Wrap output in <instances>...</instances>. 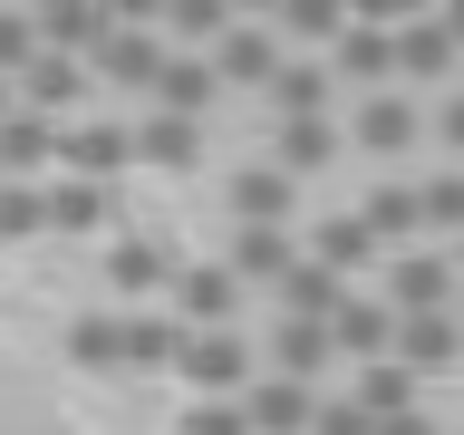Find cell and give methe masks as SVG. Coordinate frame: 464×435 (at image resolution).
I'll use <instances>...</instances> for the list:
<instances>
[{
	"mask_svg": "<svg viewBox=\"0 0 464 435\" xmlns=\"http://www.w3.org/2000/svg\"><path fill=\"white\" fill-rule=\"evenodd\" d=\"M0 184H10V165H0Z\"/></svg>",
	"mask_w": 464,
	"mask_h": 435,
	"instance_id": "60d3db41",
	"label": "cell"
},
{
	"mask_svg": "<svg viewBox=\"0 0 464 435\" xmlns=\"http://www.w3.org/2000/svg\"><path fill=\"white\" fill-rule=\"evenodd\" d=\"M68 165H78L87 184L126 174V165H136V126H68Z\"/></svg>",
	"mask_w": 464,
	"mask_h": 435,
	"instance_id": "44dd1931",
	"label": "cell"
},
{
	"mask_svg": "<svg viewBox=\"0 0 464 435\" xmlns=\"http://www.w3.org/2000/svg\"><path fill=\"white\" fill-rule=\"evenodd\" d=\"M213 68H223V87H261V97H271V87H281V29H261V20H242L223 39V49H213Z\"/></svg>",
	"mask_w": 464,
	"mask_h": 435,
	"instance_id": "52a82bcc",
	"label": "cell"
},
{
	"mask_svg": "<svg viewBox=\"0 0 464 435\" xmlns=\"http://www.w3.org/2000/svg\"><path fill=\"white\" fill-rule=\"evenodd\" d=\"M184 435H261V426H252V406H194Z\"/></svg>",
	"mask_w": 464,
	"mask_h": 435,
	"instance_id": "d590c367",
	"label": "cell"
},
{
	"mask_svg": "<svg viewBox=\"0 0 464 435\" xmlns=\"http://www.w3.org/2000/svg\"><path fill=\"white\" fill-rule=\"evenodd\" d=\"M445 29H455V49H464V0H455V10H445Z\"/></svg>",
	"mask_w": 464,
	"mask_h": 435,
	"instance_id": "ab89813d",
	"label": "cell"
},
{
	"mask_svg": "<svg viewBox=\"0 0 464 435\" xmlns=\"http://www.w3.org/2000/svg\"><path fill=\"white\" fill-rule=\"evenodd\" d=\"M397 58H406V78H445V68H455V29H445V10H435V20H406L397 29Z\"/></svg>",
	"mask_w": 464,
	"mask_h": 435,
	"instance_id": "484cf974",
	"label": "cell"
},
{
	"mask_svg": "<svg viewBox=\"0 0 464 435\" xmlns=\"http://www.w3.org/2000/svg\"><path fill=\"white\" fill-rule=\"evenodd\" d=\"M232 271H242V281H290L300 252H290V232H242V242H232Z\"/></svg>",
	"mask_w": 464,
	"mask_h": 435,
	"instance_id": "4316f807",
	"label": "cell"
},
{
	"mask_svg": "<svg viewBox=\"0 0 464 435\" xmlns=\"http://www.w3.org/2000/svg\"><path fill=\"white\" fill-rule=\"evenodd\" d=\"M358 406H368L377 426H397V416H416V368H397V358H377V368H358Z\"/></svg>",
	"mask_w": 464,
	"mask_h": 435,
	"instance_id": "d4e9b609",
	"label": "cell"
},
{
	"mask_svg": "<svg viewBox=\"0 0 464 435\" xmlns=\"http://www.w3.org/2000/svg\"><path fill=\"white\" fill-rule=\"evenodd\" d=\"M29 232H49V194L39 184H0V242H29Z\"/></svg>",
	"mask_w": 464,
	"mask_h": 435,
	"instance_id": "d6a6232c",
	"label": "cell"
},
{
	"mask_svg": "<svg viewBox=\"0 0 464 435\" xmlns=\"http://www.w3.org/2000/svg\"><path fill=\"white\" fill-rule=\"evenodd\" d=\"M348 136L368 145V155H406V145L426 136V116H416L397 87H387V97H358V126H348Z\"/></svg>",
	"mask_w": 464,
	"mask_h": 435,
	"instance_id": "7c38bea8",
	"label": "cell"
},
{
	"mask_svg": "<svg viewBox=\"0 0 464 435\" xmlns=\"http://www.w3.org/2000/svg\"><path fill=\"white\" fill-rule=\"evenodd\" d=\"M136 155H145V165H165V174H184V165H203V126H194V116H145V126H136Z\"/></svg>",
	"mask_w": 464,
	"mask_h": 435,
	"instance_id": "cb8c5ba5",
	"label": "cell"
},
{
	"mask_svg": "<svg viewBox=\"0 0 464 435\" xmlns=\"http://www.w3.org/2000/svg\"><path fill=\"white\" fill-rule=\"evenodd\" d=\"M271 29H281V39H329V49H339V39H348L358 20H348V10H329V0H290V10H281Z\"/></svg>",
	"mask_w": 464,
	"mask_h": 435,
	"instance_id": "4dcf8cb0",
	"label": "cell"
},
{
	"mask_svg": "<svg viewBox=\"0 0 464 435\" xmlns=\"http://www.w3.org/2000/svg\"><path fill=\"white\" fill-rule=\"evenodd\" d=\"M377 252H387V242L368 232V213H329V223H319V242H310V261H329L339 281H358Z\"/></svg>",
	"mask_w": 464,
	"mask_h": 435,
	"instance_id": "ffe728a7",
	"label": "cell"
},
{
	"mask_svg": "<svg viewBox=\"0 0 464 435\" xmlns=\"http://www.w3.org/2000/svg\"><path fill=\"white\" fill-rule=\"evenodd\" d=\"M377 435H435V426H426V416H397V426H377Z\"/></svg>",
	"mask_w": 464,
	"mask_h": 435,
	"instance_id": "f35d334b",
	"label": "cell"
},
{
	"mask_svg": "<svg viewBox=\"0 0 464 435\" xmlns=\"http://www.w3.org/2000/svg\"><path fill=\"white\" fill-rule=\"evenodd\" d=\"M49 155H68V126H49L39 107H20L10 126H0V165H10V184H29Z\"/></svg>",
	"mask_w": 464,
	"mask_h": 435,
	"instance_id": "8fae6325",
	"label": "cell"
},
{
	"mask_svg": "<svg viewBox=\"0 0 464 435\" xmlns=\"http://www.w3.org/2000/svg\"><path fill=\"white\" fill-rule=\"evenodd\" d=\"M213 97H223V68L213 58H194V49H174V68H165V87H155V116H213Z\"/></svg>",
	"mask_w": 464,
	"mask_h": 435,
	"instance_id": "9c48e42d",
	"label": "cell"
},
{
	"mask_svg": "<svg viewBox=\"0 0 464 435\" xmlns=\"http://www.w3.org/2000/svg\"><path fill=\"white\" fill-rule=\"evenodd\" d=\"M319 435H377V416L358 397H329V406H319Z\"/></svg>",
	"mask_w": 464,
	"mask_h": 435,
	"instance_id": "8d00e7d4",
	"label": "cell"
},
{
	"mask_svg": "<svg viewBox=\"0 0 464 435\" xmlns=\"http://www.w3.org/2000/svg\"><path fill=\"white\" fill-rule=\"evenodd\" d=\"M223 203L242 213V232H281V223H290V203H300V184H290V174L261 155V165H242V174L223 184Z\"/></svg>",
	"mask_w": 464,
	"mask_h": 435,
	"instance_id": "5b68a950",
	"label": "cell"
},
{
	"mask_svg": "<svg viewBox=\"0 0 464 435\" xmlns=\"http://www.w3.org/2000/svg\"><path fill=\"white\" fill-rule=\"evenodd\" d=\"M455 358H464V319H455V310H435V319H406V329H397V368L435 377V368H455Z\"/></svg>",
	"mask_w": 464,
	"mask_h": 435,
	"instance_id": "5bb4252c",
	"label": "cell"
},
{
	"mask_svg": "<svg viewBox=\"0 0 464 435\" xmlns=\"http://www.w3.org/2000/svg\"><path fill=\"white\" fill-rule=\"evenodd\" d=\"M397 329H406V319L387 310V300H368V290H348V310L329 319V339H339V358H358V368H377V358H397Z\"/></svg>",
	"mask_w": 464,
	"mask_h": 435,
	"instance_id": "8992f818",
	"label": "cell"
},
{
	"mask_svg": "<svg viewBox=\"0 0 464 435\" xmlns=\"http://www.w3.org/2000/svg\"><path fill=\"white\" fill-rule=\"evenodd\" d=\"M329 358H339L329 319H281V329H271V377H300V387H310Z\"/></svg>",
	"mask_w": 464,
	"mask_h": 435,
	"instance_id": "4fadbf2b",
	"label": "cell"
},
{
	"mask_svg": "<svg viewBox=\"0 0 464 435\" xmlns=\"http://www.w3.org/2000/svg\"><path fill=\"white\" fill-rule=\"evenodd\" d=\"M435 136H445V145H455V155H464V87H455V97H445V107H435Z\"/></svg>",
	"mask_w": 464,
	"mask_h": 435,
	"instance_id": "74e56055",
	"label": "cell"
},
{
	"mask_svg": "<svg viewBox=\"0 0 464 435\" xmlns=\"http://www.w3.org/2000/svg\"><path fill=\"white\" fill-rule=\"evenodd\" d=\"M329 68H339V78L358 87V97H387V78H406L397 29H387V20H358V29L339 39V49H329Z\"/></svg>",
	"mask_w": 464,
	"mask_h": 435,
	"instance_id": "7a4b0ae2",
	"label": "cell"
},
{
	"mask_svg": "<svg viewBox=\"0 0 464 435\" xmlns=\"http://www.w3.org/2000/svg\"><path fill=\"white\" fill-rule=\"evenodd\" d=\"M232 300H242V271H232V261L174 271V319H184V329H232Z\"/></svg>",
	"mask_w": 464,
	"mask_h": 435,
	"instance_id": "277c9868",
	"label": "cell"
},
{
	"mask_svg": "<svg viewBox=\"0 0 464 435\" xmlns=\"http://www.w3.org/2000/svg\"><path fill=\"white\" fill-rule=\"evenodd\" d=\"M358 213H368V232L387 252H416V232H426V194H416V184H377Z\"/></svg>",
	"mask_w": 464,
	"mask_h": 435,
	"instance_id": "d6986e66",
	"label": "cell"
},
{
	"mask_svg": "<svg viewBox=\"0 0 464 435\" xmlns=\"http://www.w3.org/2000/svg\"><path fill=\"white\" fill-rule=\"evenodd\" d=\"M165 68H174V49H165L145 20H126L107 49H97V78H107V87H136V97H155V87H165Z\"/></svg>",
	"mask_w": 464,
	"mask_h": 435,
	"instance_id": "3957f363",
	"label": "cell"
},
{
	"mask_svg": "<svg viewBox=\"0 0 464 435\" xmlns=\"http://www.w3.org/2000/svg\"><path fill=\"white\" fill-rule=\"evenodd\" d=\"M68 358L78 368H126V319H78L68 329Z\"/></svg>",
	"mask_w": 464,
	"mask_h": 435,
	"instance_id": "f546056e",
	"label": "cell"
},
{
	"mask_svg": "<svg viewBox=\"0 0 464 435\" xmlns=\"http://www.w3.org/2000/svg\"><path fill=\"white\" fill-rule=\"evenodd\" d=\"M184 377L203 387V406H223L242 377H252V348L232 339V329H194V348H184Z\"/></svg>",
	"mask_w": 464,
	"mask_h": 435,
	"instance_id": "ba28073f",
	"label": "cell"
},
{
	"mask_svg": "<svg viewBox=\"0 0 464 435\" xmlns=\"http://www.w3.org/2000/svg\"><path fill=\"white\" fill-rule=\"evenodd\" d=\"M116 29H126L116 10H87V0H58V10H39V49H58V58H68V49H107Z\"/></svg>",
	"mask_w": 464,
	"mask_h": 435,
	"instance_id": "2e32d148",
	"label": "cell"
},
{
	"mask_svg": "<svg viewBox=\"0 0 464 435\" xmlns=\"http://www.w3.org/2000/svg\"><path fill=\"white\" fill-rule=\"evenodd\" d=\"M165 29H174V39H213V49H223L242 20H232L223 0H174V10H165Z\"/></svg>",
	"mask_w": 464,
	"mask_h": 435,
	"instance_id": "836d02e7",
	"label": "cell"
},
{
	"mask_svg": "<svg viewBox=\"0 0 464 435\" xmlns=\"http://www.w3.org/2000/svg\"><path fill=\"white\" fill-rule=\"evenodd\" d=\"M426 194V232H455L464 242V174H435V184H416Z\"/></svg>",
	"mask_w": 464,
	"mask_h": 435,
	"instance_id": "e575fe53",
	"label": "cell"
},
{
	"mask_svg": "<svg viewBox=\"0 0 464 435\" xmlns=\"http://www.w3.org/2000/svg\"><path fill=\"white\" fill-rule=\"evenodd\" d=\"M49 223H58V232H87V223H107V184H87V174L49 184Z\"/></svg>",
	"mask_w": 464,
	"mask_h": 435,
	"instance_id": "83f0119b",
	"label": "cell"
},
{
	"mask_svg": "<svg viewBox=\"0 0 464 435\" xmlns=\"http://www.w3.org/2000/svg\"><path fill=\"white\" fill-rule=\"evenodd\" d=\"M184 348H194V329H184L174 310L126 319V368H184Z\"/></svg>",
	"mask_w": 464,
	"mask_h": 435,
	"instance_id": "603a6c76",
	"label": "cell"
},
{
	"mask_svg": "<svg viewBox=\"0 0 464 435\" xmlns=\"http://www.w3.org/2000/svg\"><path fill=\"white\" fill-rule=\"evenodd\" d=\"M242 406H252V426H261V435H319V397L300 387V377H261Z\"/></svg>",
	"mask_w": 464,
	"mask_h": 435,
	"instance_id": "30bf717a",
	"label": "cell"
},
{
	"mask_svg": "<svg viewBox=\"0 0 464 435\" xmlns=\"http://www.w3.org/2000/svg\"><path fill=\"white\" fill-rule=\"evenodd\" d=\"M271 165L300 184V174H329L339 165V126L329 116H310V126H271Z\"/></svg>",
	"mask_w": 464,
	"mask_h": 435,
	"instance_id": "ac0fdd59",
	"label": "cell"
},
{
	"mask_svg": "<svg viewBox=\"0 0 464 435\" xmlns=\"http://www.w3.org/2000/svg\"><path fill=\"white\" fill-rule=\"evenodd\" d=\"M78 97H87V68H78V58H58V49H39V68L20 78V107H39L49 126H68Z\"/></svg>",
	"mask_w": 464,
	"mask_h": 435,
	"instance_id": "9a60e30c",
	"label": "cell"
},
{
	"mask_svg": "<svg viewBox=\"0 0 464 435\" xmlns=\"http://www.w3.org/2000/svg\"><path fill=\"white\" fill-rule=\"evenodd\" d=\"M39 68V10H0V78Z\"/></svg>",
	"mask_w": 464,
	"mask_h": 435,
	"instance_id": "1f68e13d",
	"label": "cell"
},
{
	"mask_svg": "<svg viewBox=\"0 0 464 435\" xmlns=\"http://www.w3.org/2000/svg\"><path fill=\"white\" fill-rule=\"evenodd\" d=\"M329 87H339V68H329V58H290L281 87H271L281 126H310V116H329Z\"/></svg>",
	"mask_w": 464,
	"mask_h": 435,
	"instance_id": "e0dca14e",
	"label": "cell"
},
{
	"mask_svg": "<svg viewBox=\"0 0 464 435\" xmlns=\"http://www.w3.org/2000/svg\"><path fill=\"white\" fill-rule=\"evenodd\" d=\"M387 310H397V319L455 310V261H445V252H397V261H387Z\"/></svg>",
	"mask_w": 464,
	"mask_h": 435,
	"instance_id": "6da1fadb",
	"label": "cell"
},
{
	"mask_svg": "<svg viewBox=\"0 0 464 435\" xmlns=\"http://www.w3.org/2000/svg\"><path fill=\"white\" fill-rule=\"evenodd\" d=\"M339 310H348V281L329 271V261H300V271L281 281V319H339Z\"/></svg>",
	"mask_w": 464,
	"mask_h": 435,
	"instance_id": "7402d4cb",
	"label": "cell"
},
{
	"mask_svg": "<svg viewBox=\"0 0 464 435\" xmlns=\"http://www.w3.org/2000/svg\"><path fill=\"white\" fill-rule=\"evenodd\" d=\"M107 281H116V290H155V281H174V271H165V242H145V232H136V242H116V252H107Z\"/></svg>",
	"mask_w": 464,
	"mask_h": 435,
	"instance_id": "f1b7e54d",
	"label": "cell"
}]
</instances>
